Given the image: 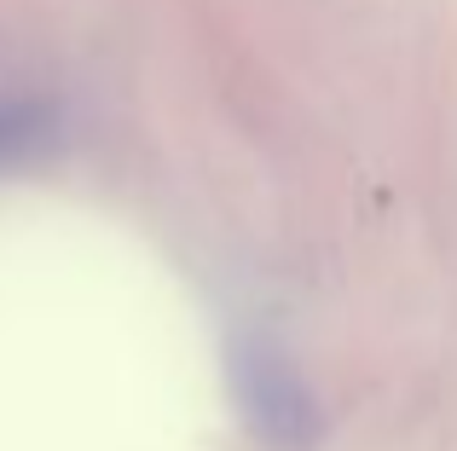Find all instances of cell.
<instances>
[{
	"label": "cell",
	"instance_id": "6da1fadb",
	"mask_svg": "<svg viewBox=\"0 0 457 451\" xmlns=\"http://www.w3.org/2000/svg\"><path fill=\"white\" fill-rule=\"evenodd\" d=\"M237 394H244V411H249V422H255L261 440H272V446H307V434H312L307 388L295 382V371L272 348L237 353Z\"/></svg>",
	"mask_w": 457,
	"mask_h": 451
}]
</instances>
